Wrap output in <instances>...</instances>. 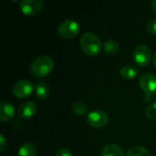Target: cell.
Segmentation results:
<instances>
[{
    "label": "cell",
    "instance_id": "6da1fadb",
    "mask_svg": "<svg viewBox=\"0 0 156 156\" xmlns=\"http://www.w3.org/2000/svg\"><path fill=\"white\" fill-rule=\"evenodd\" d=\"M80 48L85 54L89 56H95L100 53L102 43L100 37L93 32H85L80 37Z\"/></svg>",
    "mask_w": 156,
    "mask_h": 156
},
{
    "label": "cell",
    "instance_id": "7a4b0ae2",
    "mask_svg": "<svg viewBox=\"0 0 156 156\" xmlns=\"http://www.w3.org/2000/svg\"><path fill=\"white\" fill-rule=\"evenodd\" d=\"M54 66L53 59L47 55H42L36 58L30 66V71L33 76L43 78L50 73Z\"/></svg>",
    "mask_w": 156,
    "mask_h": 156
},
{
    "label": "cell",
    "instance_id": "3957f363",
    "mask_svg": "<svg viewBox=\"0 0 156 156\" xmlns=\"http://www.w3.org/2000/svg\"><path fill=\"white\" fill-rule=\"evenodd\" d=\"M80 30V24L74 19L63 20L58 27V34L64 38H72L76 37Z\"/></svg>",
    "mask_w": 156,
    "mask_h": 156
},
{
    "label": "cell",
    "instance_id": "277c9868",
    "mask_svg": "<svg viewBox=\"0 0 156 156\" xmlns=\"http://www.w3.org/2000/svg\"><path fill=\"white\" fill-rule=\"evenodd\" d=\"M109 122V116L106 112L101 109L91 111L87 115V123L92 128L104 127Z\"/></svg>",
    "mask_w": 156,
    "mask_h": 156
},
{
    "label": "cell",
    "instance_id": "5b68a950",
    "mask_svg": "<svg viewBox=\"0 0 156 156\" xmlns=\"http://www.w3.org/2000/svg\"><path fill=\"white\" fill-rule=\"evenodd\" d=\"M44 5L42 0H21L18 4L20 11L27 16H35L38 14Z\"/></svg>",
    "mask_w": 156,
    "mask_h": 156
},
{
    "label": "cell",
    "instance_id": "8992f818",
    "mask_svg": "<svg viewBox=\"0 0 156 156\" xmlns=\"http://www.w3.org/2000/svg\"><path fill=\"white\" fill-rule=\"evenodd\" d=\"M133 58L138 66L145 67L152 58V52L146 45H138L133 50Z\"/></svg>",
    "mask_w": 156,
    "mask_h": 156
},
{
    "label": "cell",
    "instance_id": "52a82bcc",
    "mask_svg": "<svg viewBox=\"0 0 156 156\" xmlns=\"http://www.w3.org/2000/svg\"><path fill=\"white\" fill-rule=\"evenodd\" d=\"M139 84L146 95H153L156 92V76L153 73L146 72L141 75Z\"/></svg>",
    "mask_w": 156,
    "mask_h": 156
},
{
    "label": "cell",
    "instance_id": "ba28073f",
    "mask_svg": "<svg viewBox=\"0 0 156 156\" xmlns=\"http://www.w3.org/2000/svg\"><path fill=\"white\" fill-rule=\"evenodd\" d=\"M35 90V86L33 83L27 80H22L17 81L13 87V93L16 97L19 99L27 98L30 96V94Z\"/></svg>",
    "mask_w": 156,
    "mask_h": 156
},
{
    "label": "cell",
    "instance_id": "9c48e42d",
    "mask_svg": "<svg viewBox=\"0 0 156 156\" xmlns=\"http://www.w3.org/2000/svg\"><path fill=\"white\" fill-rule=\"evenodd\" d=\"M37 110V106L35 102L31 101H27L22 102L17 110V114L20 118L28 119L33 117Z\"/></svg>",
    "mask_w": 156,
    "mask_h": 156
},
{
    "label": "cell",
    "instance_id": "30bf717a",
    "mask_svg": "<svg viewBox=\"0 0 156 156\" xmlns=\"http://www.w3.org/2000/svg\"><path fill=\"white\" fill-rule=\"evenodd\" d=\"M15 114L14 106L8 101H2L0 104V121L8 122Z\"/></svg>",
    "mask_w": 156,
    "mask_h": 156
},
{
    "label": "cell",
    "instance_id": "8fae6325",
    "mask_svg": "<svg viewBox=\"0 0 156 156\" xmlns=\"http://www.w3.org/2000/svg\"><path fill=\"white\" fill-rule=\"evenodd\" d=\"M101 156H124V151L119 144H110L103 147Z\"/></svg>",
    "mask_w": 156,
    "mask_h": 156
},
{
    "label": "cell",
    "instance_id": "7c38bea8",
    "mask_svg": "<svg viewBox=\"0 0 156 156\" xmlns=\"http://www.w3.org/2000/svg\"><path fill=\"white\" fill-rule=\"evenodd\" d=\"M139 73V69L136 66L133 65H125L122 67L120 69L121 76L125 80H132L134 79Z\"/></svg>",
    "mask_w": 156,
    "mask_h": 156
},
{
    "label": "cell",
    "instance_id": "4fadbf2b",
    "mask_svg": "<svg viewBox=\"0 0 156 156\" xmlns=\"http://www.w3.org/2000/svg\"><path fill=\"white\" fill-rule=\"evenodd\" d=\"M35 94L39 100H45L49 95V87L44 81H38L35 85Z\"/></svg>",
    "mask_w": 156,
    "mask_h": 156
},
{
    "label": "cell",
    "instance_id": "5bb4252c",
    "mask_svg": "<svg viewBox=\"0 0 156 156\" xmlns=\"http://www.w3.org/2000/svg\"><path fill=\"white\" fill-rule=\"evenodd\" d=\"M17 156H37V147L32 143H26L18 150Z\"/></svg>",
    "mask_w": 156,
    "mask_h": 156
},
{
    "label": "cell",
    "instance_id": "9a60e30c",
    "mask_svg": "<svg viewBox=\"0 0 156 156\" xmlns=\"http://www.w3.org/2000/svg\"><path fill=\"white\" fill-rule=\"evenodd\" d=\"M103 49L106 53L110 55L117 54L120 50V44L113 39H108L103 44Z\"/></svg>",
    "mask_w": 156,
    "mask_h": 156
},
{
    "label": "cell",
    "instance_id": "2e32d148",
    "mask_svg": "<svg viewBox=\"0 0 156 156\" xmlns=\"http://www.w3.org/2000/svg\"><path fill=\"white\" fill-rule=\"evenodd\" d=\"M125 156H152L149 150L142 146H134L131 148Z\"/></svg>",
    "mask_w": 156,
    "mask_h": 156
},
{
    "label": "cell",
    "instance_id": "e0dca14e",
    "mask_svg": "<svg viewBox=\"0 0 156 156\" xmlns=\"http://www.w3.org/2000/svg\"><path fill=\"white\" fill-rule=\"evenodd\" d=\"M72 111L78 115H84L88 112V107L83 101H74L71 105Z\"/></svg>",
    "mask_w": 156,
    "mask_h": 156
},
{
    "label": "cell",
    "instance_id": "ac0fdd59",
    "mask_svg": "<svg viewBox=\"0 0 156 156\" xmlns=\"http://www.w3.org/2000/svg\"><path fill=\"white\" fill-rule=\"evenodd\" d=\"M146 116L151 120H156V102H152L148 105L145 111Z\"/></svg>",
    "mask_w": 156,
    "mask_h": 156
},
{
    "label": "cell",
    "instance_id": "d6986e66",
    "mask_svg": "<svg viewBox=\"0 0 156 156\" xmlns=\"http://www.w3.org/2000/svg\"><path fill=\"white\" fill-rule=\"evenodd\" d=\"M146 30L152 35H156V17L152 18L146 25Z\"/></svg>",
    "mask_w": 156,
    "mask_h": 156
},
{
    "label": "cell",
    "instance_id": "ffe728a7",
    "mask_svg": "<svg viewBox=\"0 0 156 156\" xmlns=\"http://www.w3.org/2000/svg\"><path fill=\"white\" fill-rule=\"evenodd\" d=\"M7 146H8L7 140L3 134H0V151L5 152L7 149Z\"/></svg>",
    "mask_w": 156,
    "mask_h": 156
},
{
    "label": "cell",
    "instance_id": "44dd1931",
    "mask_svg": "<svg viewBox=\"0 0 156 156\" xmlns=\"http://www.w3.org/2000/svg\"><path fill=\"white\" fill-rule=\"evenodd\" d=\"M56 156H73V154H72V152L69 149L61 148L56 153Z\"/></svg>",
    "mask_w": 156,
    "mask_h": 156
},
{
    "label": "cell",
    "instance_id": "7402d4cb",
    "mask_svg": "<svg viewBox=\"0 0 156 156\" xmlns=\"http://www.w3.org/2000/svg\"><path fill=\"white\" fill-rule=\"evenodd\" d=\"M151 5H152V9L154 10V13L156 14V0H154V1H152Z\"/></svg>",
    "mask_w": 156,
    "mask_h": 156
},
{
    "label": "cell",
    "instance_id": "603a6c76",
    "mask_svg": "<svg viewBox=\"0 0 156 156\" xmlns=\"http://www.w3.org/2000/svg\"><path fill=\"white\" fill-rule=\"evenodd\" d=\"M153 62H154V66L156 67V51L154 52V57H153Z\"/></svg>",
    "mask_w": 156,
    "mask_h": 156
}]
</instances>
